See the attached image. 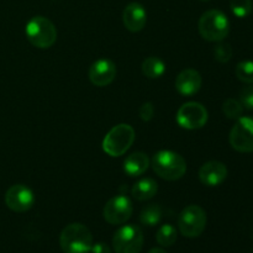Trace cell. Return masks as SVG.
I'll return each instance as SVG.
<instances>
[{
  "mask_svg": "<svg viewBox=\"0 0 253 253\" xmlns=\"http://www.w3.org/2000/svg\"><path fill=\"white\" fill-rule=\"evenodd\" d=\"M90 252L91 253H111L108 245L104 244V242H98V244L93 245Z\"/></svg>",
  "mask_w": 253,
  "mask_h": 253,
  "instance_id": "cell-27",
  "label": "cell"
},
{
  "mask_svg": "<svg viewBox=\"0 0 253 253\" xmlns=\"http://www.w3.org/2000/svg\"><path fill=\"white\" fill-rule=\"evenodd\" d=\"M202 1H210V0H202Z\"/></svg>",
  "mask_w": 253,
  "mask_h": 253,
  "instance_id": "cell-29",
  "label": "cell"
},
{
  "mask_svg": "<svg viewBox=\"0 0 253 253\" xmlns=\"http://www.w3.org/2000/svg\"><path fill=\"white\" fill-rule=\"evenodd\" d=\"M25 34L32 46L46 49L54 44L57 40V29L53 22L44 16H34L25 27Z\"/></svg>",
  "mask_w": 253,
  "mask_h": 253,
  "instance_id": "cell-3",
  "label": "cell"
},
{
  "mask_svg": "<svg viewBox=\"0 0 253 253\" xmlns=\"http://www.w3.org/2000/svg\"><path fill=\"white\" fill-rule=\"evenodd\" d=\"M214 57L220 63H227L232 58V48L229 43H219L214 48Z\"/></svg>",
  "mask_w": 253,
  "mask_h": 253,
  "instance_id": "cell-24",
  "label": "cell"
},
{
  "mask_svg": "<svg viewBox=\"0 0 253 253\" xmlns=\"http://www.w3.org/2000/svg\"><path fill=\"white\" fill-rule=\"evenodd\" d=\"M138 115H140V119L145 123L150 121L151 119L155 115V108H153L152 103H145L141 105L140 110H138Z\"/></svg>",
  "mask_w": 253,
  "mask_h": 253,
  "instance_id": "cell-26",
  "label": "cell"
},
{
  "mask_svg": "<svg viewBox=\"0 0 253 253\" xmlns=\"http://www.w3.org/2000/svg\"><path fill=\"white\" fill-rule=\"evenodd\" d=\"M151 161L148 156L143 152L131 153L124 162V170L130 177H138L147 170Z\"/></svg>",
  "mask_w": 253,
  "mask_h": 253,
  "instance_id": "cell-16",
  "label": "cell"
},
{
  "mask_svg": "<svg viewBox=\"0 0 253 253\" xmlns=\"http://www.w3.org/2000/svg\"><path fill=\"white\" fill-rule=\"evenodd\" d=\"M133 207L131 200L125 195H116L105 204L103 216L110 225H123L131 217Z\"/></svg>",
  "mask_w": 253,
  "mask_h": 253,
  "instance_id": "cell-10",
  "label": "cell"
},
{
  "mask_svg": "<svg viewBox=\"0 0 253 253\" xmlns=\"http://www.w3.org/2000/svg\"><path fill=\"white\" fill-rule=\"evenodd\" d=\"M152 169L158 177L166 180H178L187 172V162L177 152L169 150H162L155 153L151 160Z\"/></svg>",
  "mask_w": 253,
  "mask_h": 253,
  "instance_id": "cell-1",
  "label": "cell"
},
{
  "mask_svg": "<svg viewBox=\"0 0 253 253\" xmlns=\"http://www.w3.org/2000/svg\"><path fill=\"white\" fill-rule=\"evenodd\" d=\"M116 77V66L108 58L94 62L89 68V79L95 86H106L114 82Z\"/></svg>",
  "mask_w": 253,
  "mask_h": 253,
  "instance_id": "cell-12",
  "label": "cell"
},
{
  "mask_svg": "<svg viewBox=\"0 0 253 253\" xmlns=\"http://www.w3.org/2000/svg\"><path fill=\"white\" fill-rule=\"evenodd\" d=\"M162 219V209L157 204H150L143 208L140 214V221L146 226H156Z\"/></svg>",
  "mask_w": 253,
  "mask_h": 253,
  "instance_id": "cell-19",
  "label": "cell"
},
{
  "mask_svg": "<svg viewBox=\"0 0 253 253\" xmlns=\"http://www.w3.org/2000/svg\"><path fill=\"white\" fill-rule=\"evenodd\" d=\"M207 212L199 205L184 208L178 216V227L183 236L194 239L199 237L207 227Z\"/></svg>",
  "mask_w": 253,
  "mask_h": 253,
  "instance_id": "cell-6",
  "label": "cell"
},
{
  "mask_svg": "<svg viewBox=\"0 0 253 253\" xmlns=\"http://www.w3.org/2000/svg\"><path fill=\"white\" fill-rule=\"evenodd\" d=\"M236 77L247 84L253 83V61H242L236 66Z\"/></svg>",
  "mask_w": 253,
  "mask_h": 253,
  "instance_id": "cell-23",
  "label": "cell"
},
{
  "mask_svg": "<svg viewBox=\"0 0 253 253\" xmlns=\"http://www.w3.org/2000/svg\"><path fill=\"white\" fill-rule=\"evenodd\" d=\"M143 241L145 237L140 226L125 225L114 234L113 249L115 253H140Z\"/></svg>",
  "mask_w": 253,
  "mask_h": 253,
  "instance_id": "cell-7",
  "label": "cell"
},
{
  "mask_svg": "<svg viewBox=\"0 0 253 253\" xmlns=\"http://www.w3.org/2000/svg\"><path fill=\"white\" fill-rule=\"evenodd\" d=\"M124 26L131 32H138L147 22V12L140 2H130L123 12Z\"/></svg>",
  "mask_w": 253,
  "mask_h": 253,
  "instance_id": "cell-15",
  "label": "cell"
},
{
  "mask_svg": "<svg viewBox=\"0 0 253 253\" xmlns=\"http://www.w3.org/2000/svg\"><path fill=\"white\" fill-rule=\"evenodd\" d=\"M135 141V130L128 124L116 125L109 131L103 140V150L110 157H120Z\"/></svg>",
  "mask_w": 253,
  "mask_h": 253,
  "instance_id": "cell-5",
  "label": "cell"
},
{
  "mask_svg": "<svg viewBox=\"0 0 253 253\" xmlns=\"http://www.w3.org/2000/svg\"><path fill=\"white\" fill-rule=\"evenodd\" d=\"M240 103L245 109L253 110V85L244 86L240 91Z\"/></svg>",
  "mask_w": 253,
  "mask_h": 253,
  "instance_id": "cell-25",
  "label": "cell"
},
{
  "mask_svg": "<svg viewBox=\"0 0 253 253\" xmlns=\"http://www.w3.org/2000/svg\"><path fill=\"white\" fill-rule=\"evenodd\" d=\"M203 79L198 71L192 68L184 69L175 79V89L183 96L195 95L202 88Z\"/></svg>",
  "mask_w": 253,
  "mask_h": 253,
  "instance_id": "cell-14",
  "label": "cell"
},
{
  "mask_svg": "<svg viewBox=\"0 0 253 253\" xmlns=\"http://www.w3.org/2000/svg\"><path fill=\"white\" fill-rule=\"evenodd\" d=\"M227 177L226 166L219 161L204 163L199 169V179L207 187H217Z\"/></svg>",
  "mask_w": 253,
  "mask_h": 253,
  "instance_id": "cell-13",
  "label": "cell"
},
{
  "mask_svg": "<svg viewBox=\"0 0 253 253\" xmlns=\"http://www.w3.org/2000/svg\"><path fill=\"white\" fill-rule=\"evenodd\" d=\"M199 32L202 37L210 42H220L230 32V21L226 15L216 9L208 10L199 20Z\"/></svg>",
  "mask_w": 253,
  "mask_h": 253,
  "instance_id": "cell-4",
  "label": "cell"
},
{
  "mask_svg": "<svg viewBox=\"0 0 253 253\" xmlns=\"http://www.w3.org/2000/svg\"><path fill=\"white\" fill-rule=\"evenodd\" d=\"M35 203L34 192L25 184H15L5 193V204L15 212H25Z\"/></svg>",
  "mask_w": 253,
  "mask_h": 253,
  "instance_id": "cell-11",
  "label": "cell"
},
{
  "mask_svg": "<svg viewBox=\"0 0 253 253\" xmlns=\"http://www.w3.org/2000/svg\"><path fill=\"white\" fill-rule=\"evenodd\" d=\"M230 9L235 16L245 19L252 12V0H230Z\"/></svg>",
  "mask_w": 253,
  "mask_h": 253,
  "instance_id": "cell-21",
  "label": "cell"
},
{
  "mask_svg": "<svg viewBox=\"0 0 253 253\" xmlns=\"http://www.w3.org/2000/svg\"><path fill=\"white\" fill-rule=\"evenodd\" d=\"M230 145L241 153L253 152V118L241 116L230 131Z\"/></svg>",
  "mask_w": 253,
  "mask_h": 253,
  "instance_id": "cell-9",
  "label": "cell"
},
{
  "mask_svg": "<svg viewBox=\"0 0 253 253\" xmlns=\"http://www.w3.org/2000/svg\"><path fill=\"white\" fill-rule=\"evenodd\" d=\"M208 110L203 104L197 101L185 103L178 109L177 123L180 127L185 130H199L204 127L208 123Z\"/></svg>",
  "mask_w": 253,
  "mask_h": 253,
  "instance_id": "cell-8",
  "label": "cell"
},
{
  "mask_svg": "<svg viewBox=\"0 0 253 253\" xmlns=\"http://www.w3.org/2000/svg\"><path fill=\"white\" fill-rule=\"evenodd\" d=\"M158 192V184L156 180L152 178H143L136 182L133 184L131 193H132L133 198L140 202H145V200H150L157 194Z\"/></svg>",
  "mask_w": 253,
  "mask_h": 253,
  "instance_id": "cell-17",
  "label": "cell"
},
{
  "mask_svg": "<svg viewBox=\"0 0 253 253\" xmlns=\"http://www.w3.org/2000/svg\"><path fill=\"white\" fill-rule=\"evenodd\" d=\"M59 245L63 253H90L93 235L85 225L73 222L62 230Z\"/></svg>",
  "mask_w": 253,
  "mask_h": 253,
  "instance_id": "cell-2",
  "label": "cell"
},
{
  "mask_svg": "<svg viewBox=\"0 0 253 253\" xmlns=\"http://www.w3.org/2000/svg\"><path fill=\"white\" fill-rule=\"evenodd\" d=\"M156 240L162 247L173 246L177 241V230L170 224L162 225L156 234Z\"/></svg>",
  "mask_w": 253,
  "mask_h": 253,
  "instance_id": "cell-20",
  "label": "cell"
},
{
  "mask_svg": "<svg viewBox=\"0 0 253 253\" xmlns=\"http://www.w3.org/2000/svg\"><path fill=\"white\" fill-rule=\"evenodd\" d=\"M222 111L226 115V118L234 119L237 120L239 118H241L242 113H244V106L241 105L239 100L236 99H226L222 104Z\"/></svg>",
  "mask_w": 253,
  "mask_h": 253,
  "instance_id": "cell-22",
  "label": "cell"
},
{
  "mask_svg": "<svg viewBox=\"0 0 253 253\" xmlns=\"http://www.w3.org/2000/svg\"><path fill=\"white\" fill-rule=\"evenodd\" d=\"M148 253H167L163 249H160V247H155V249H151Z\"/></svg>",
  "mask_w": 253,
  "mask_h": 253,
  "instance_id": "cell-28",
  "label": "cell"
},
{
  "mask_svg": "<svg viewBox=\"0 0 253 253\" xmlns=\"http://www.w3.org/2000/svg\"><path fill=\"white\" fill-rule=\"evenodd\" d=\"M166 72V64L158 57H148L142 62V73L150 79H157Z\"/></svg>",
  "mask_w": 253,
  "mask_h": 253,
  "instance_id": "cell-18",
  "label": "cell"
}]
</instances>
